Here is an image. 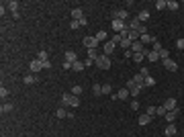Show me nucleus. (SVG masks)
<instances>
[{
  "mask_svg": "<svg viewBox=\"0 0 184 137\" xmlns=\"http://www.w3.org/2000/svg\"><path fill=\"white\" fill-rule=\"evenodd\" d=\"M92 94H94V96H100V94H102V86H100V84H94V86H92Z\"/></svg>",
  "mask_w": 184,
  "mask_h": 137,
  "instance_id": "obj_27",
  "label": "nucleus"
},
{
  "mask_svg": "<svg viewBox=\"0 0 184 137\" xmlns=\"http://www.w3.org/2000/svg\"><path fill=\"white\" fill-rule=\"evenodd\" d=\"M127 88H129V94H131L133 98H137V94H139L141 90H143V88H141V86H137V84H135L133 80H129V82H127Z\"/></svg>",
  "mask_w": 184,
  "mask_h": 137,
  "instance_id": "obj_2",
  "label": "nucleus"
},
{
  "mask_svg": "<svg viewBox=\"0 0 184 137\" xmlns=\"http://www.w3.org/2000/svg\"><path fill=\"white\" fill-rule=\"evenodd\" d=\"M129 106H131V111H137V109H139V100H137V98H133Z\"/></svg>",
  "mask_w": 184,
  "mask_h": 137,
  "instance_id": "obj_41",
  "label": "nucleus"
},
{
  "mask_svg": "<svg viewBox=\"0 0 184 137\" xmlns=\"http://www.w3.org/2000/svg\"><path fill=\"white\" fill-rule=\"evenodd\" d=\"M153 84H156V78H153V76H147L145 82H143V88H145V86H153Z\"/></svg>",
  "mask_w": 184,
  "mask_h": 137,
  "instance_id": "obj_35",
  "label": "nucleus"
},
{
  "mask_svg": "<svg viewBox=\"0 0 184 137\" xmlns=\"http://www.w3.org/2000/svg\"><path fill=\"white\" fill-rule=\"evenodd\" d=\"M76 106H80V96H70V109H76Z\"/></svg>",
  "mask_w": 184,
  "mask_h": 137,
  "instance_id": "obj_22",
  "label": "nucleus"
},
{
  "mask_svg": "<svg viewBox=\"0 0 184 137\" xmlns=\"http://www.w3.org/2000/svg\"><path fill=\"white\" fill-rule=\"evenodd\" d=\"M111 92H113V86H111V84H104L102 86V94H111Z\"/></svg>",
  "mask_w": 184,
  "mask_h": 137,
  "instance_id": "obj_42",
  "label": "nucleus"
},
{
  "mask_svg": "<svg viewBox=\"0 0 184 137\" xmlns=\"http://www.w3.org/2000/svg\"><path fill=\"white\" fill-rule=\"evenodd\" d=\"M23 82L27 84V86H31V84H35V82H37V76H35V74H27V76L23 78Z\"/></svg>",
  "mask_w": 184,
  "mask_h": 137,
  "instance_id": "obj_19",
  "label": "nucleus"
},
{
  "mask_svg": "<svg viewBox=\"0 0 184 137\" xmlns=\"http://www.w3.org/2000/svg\"><path fill=\"white\" fill-rule=\"evenodd\" d=\"M70 96H72L70 92H66V94L61 96V106H70Z\"/></svg>",
  "mask_w": 184,
  "mask_h": 137,
  "instance_id": "obj_30",
  "label": "nucleus"
},
{
  "mask_svg": "<svg viewBox=\"0 0 184 137\" xmlns=\"http://www.w3.org/2000/svg\"><path fill=\"white\" fill-rule=\"evenodd\" d=\"M139 72H141V74H143V76H145V78H147V76H150V70H147V68H141V70H139Z\"/></svg>",
  "mask_w": 184,
  "mask_h": 137,
  "instance_id": "obj_49",
  "label": "nucleus"
},
{
  "mask_svg": "<svg viewBox=\"0 0 184 137\" xmlns=\"http://www.w3.org/2000/svg\"><path fill=\"white\" fill-rule=\"evenodd\" d=\"M111 25H113V29H115L117 33H123V31L127 29V23H125V21H119V19H113V23H111Z\"/></svg>",
  "mask_w": 184,
  "mask_h": 137,
  "instance_id": "obj_4",
  "label": "nucleus"
},
{
  "mask_svg": "<svg viewBox=\"0 0 184 137\" xmlns=\"http://www.w3.org/2000/svg\"><path fill=\"white\" fill-rule=\"evenodd\" d=\"M176 133H178L176 125H174V123H168V125H166V137H174Z\"/></svg>",
  "mask_w": 184,
  "mask_h": 137,
  "instance_id": "obj_13",
  "label": "nucleus"
},
{
  "mask_svg": "<svg viewBox=\"0 0 184 137\" xmlns=\"http://www.w3.org/2000/svg\"><path fill=\"white\" fill-rule=\"evenodd\" d=\"M94 64H96L100 70H108V68H111V59H108V55H100Z\"/></svg>",
  "mask_w": 184,
  "mask_h": 137,
  "instance_id": "obj_3",
  "label": "nucleus"
},
{
  "mask_svg": "<svg viewBox=\"0 0 184 137\" xmlns=\"http://www.w3.org/2000/svg\"><path fill=\"white\" fill-rule=\"evenodd\" d=\"M143 57H145V55H143V53H133V59H135L137 64H139V61H141V59H143Z\"/></svg>",
  "mask_w": 184,
  "mask_h": 137,
  "instance_id": "obj_44",
  "label": "nucleus"
},
{
  "mask_svg": "<svg viewBox=\"0 0 184 137\" xmlns=\"http://www.w3.org/2000/svg\"><path fill=\"white\" fill-rule=\"evenodd\" d=\"M176 47H178V49H184V39H178V41H176Z\"/></svg>",
  "mask_w": 184,
  "mask_h": 137,
  "instance_id": "obj_45",
  "label": "nucleus"
},
{
  "mask_svg": "<svg viewBox=\"0 0 184 137\" xmlns=\"http://www.w3.org/2000/svg\"><path fill=\"white\" fill-rule=\"evenodd\" d=\"M145 51V45L141 43V41H135L133 45H131V53H143Z\"/></svg>",
  "mask_w": 184,
  "mask_h": 137,
  "instance_id": "obj_10",
  "label": "nucleus"
},
{
  "mask_svg": "<svg viewBox=\"0 0 184 137\" xmlns=\"http://www.w3.org/2000/svg\"><path fill=\"white\" fill-rule=\"evenodd\" d=\"M6 8L12 12H19V2L16 0H10V2H6Z\"/></svg>",
  "mask_w": 184,
  "mask_h": 137,
  "instance_id": "obj_23",
  "label": "nucleus"
},
{
  "mask_svg": "<svg viewBox=\"0 0 184 137\" xmlns=\"http://www.w3.org/2000/svg\"><path fill=\"white\" fill-rule=\"evenodd\" d=\"M145 115H150L151 119L158 115V106H147V111H145Z\"/></svg>",
  "mask_w": 184,
  "mask_h": 137,
  "instance_id": "obj_31",
  "label": "nucleus"
},
{
  "mask_svg": "<svg viewBox=\"0 0 184 137\" xmlns=\"http://www.w3.org/2000/svg\"><path fill=\"white\" fill-rule=\"evenodd\" d=\"M94 37H96V39H98V43H100V41H104V39H106V31H98Z\"/></svg>",
  "mask_w": 184,
  "mask_h": 137,
  "instance_id": "obj_37",
  "label": "nucleus"
},
{
  "mask_svg": "<svg viewBox=\"0 0 184 137\" xmlns=\"http://www.w3.org/2000/svg\"><path fill=\"white\" fill-rule=\"evenodd\" d=\"M166 8H168V10H178L180 4H178L176 0H168V2H166Z\"/></svg>",
  "mask_w": 184,
  "mask_h": 137,
  "instance_id": "obj_21",
  "label": "nucleus"
},
{
  "mask_svg": "<svg viewBox=\"0 0 184 137\" xmlns=\"http://www.w3.org/2000/svg\"><path fill=\"white\" fill-rule=\"evenodd\" d=\"M37 59H39V61H47V51H39V53H37Z\"/></svg>",
  "mask_w": 184,
  "mask_h": 137,
  "instance_id": "obj_39",
  "label": "nucleus"
},
{
  "mask_svg": "<svg viewBox=\"0 0 184 137\" xmlns=\"http://www.w3.org/2000/svg\"><path fill=\"white\" fill-rule=\"evenodd\" d=\"M156 8H158V10H164V8H166V0H158V2H156Z\"/></svg>",
  "mask_w": 184,
  "mask_h": 137,
  "instance_id": "obj_40",
  "label": "nucleus"
},
{
  "mask_svg": "<svg viewBox=\"0 0 184 137\" xmlns=\"http://www.w3.org/2000/svg\"><path fill=\"white\" fill-rule=\"evenodd\" d=\"M55 117H58V119H64V117H68V109H66V106H59L58 113H55Z\"/></svg>",
  "mask_w": 184,
  "mask_h": 137,
  "instance_id": "obj_26",
  "label": "nucleus"
},
{
  "mask_svg": "<svg viewBox=\"0 0 184 137\" xmlns=\"http://www.w3.org/2000/svg\"><path fill=\"white\" fill-rule=\"evenodd\" d=\"M150 121H151L150 115H141V117H139V125H147Z\"/></svg>",
  "mask_w": 184,
  "mask_h": 137,
  "instance_id": "obj_28",
  "label": "nucleus"
},
{
  "mask_svg": "<svg viewBox=\"0 0 184 137\" xmlns=\"http://www.w3.org/2000/svg\"><path fill=\"white\" fill-rule=\"evenodd\" d=\"M0 111H2V115H4V113H10V111H12V104L10 103H4L2 106H0Z\"/></svg>",
  "mask_w": 184,
  "mask_h": 137,
  "instance_id": "obj_32",
  "label": "nucleus"
},
{
  "mask_svg": "<svg viewBox=\"0 0 184 137\" xmlns=\"http://www.w3.org/2000/svg\"><path fill=\"white\" fill-rule=\"evenodd\" d=\"M84 68H86V66H84V61H80V59L72 64V70H74V72H82Z\"/></svg>",
  "mask_w": 184,
  "mask_h": 137,
  "instance_id": "obj_24",
  "label": "nucleus"
},
{
  "mask_svg": "<svg viewBox=\"0 0 184 137\" xmlns=\"http://www.w3.org/2000/svg\"><path fill=\"white\" fill-rule=\"evenodd\" d=\"M29 70H31L33 74H37V72H41V70H43V61H39V59H33V61L29 64Z\"/></svg>",
  "mask_w": 184,
  "mask_h": 137,
  "instance_id": "obj_8",
  "label": "nucleus"
},
{
  "mask_svg": "<svg viewBox=\"0 0 184 137\" xmlns=\"http://www.w3.org/2000/svg\"><path fill=\"white\" fill-rule=\"evenodd\" d=\"M78 27H80V23H78V21H70V29H72V31H76Z\"/></svg>",
  "mask_w": 184,
  "mask_h": 137,
  "instance_id": "obj_43",
  "label": "nucleus"
},
{
  "mask_svg": "<svg viewBox=\"0 0 184 137\" xmlns=\"http://www.w3.org/2000/svg\"><path fill=\"white\" fill-rule=\"evenodd\" d=\"M131 45H133V41H131L129 37H127V39H121V47H123V49H127V51H129V49H131Z\"/></svg>",
  "mask_w": 184,
  "mask_h": 137,
  "instance_id": "obj_25",
  "label": "nucleus"
},
{
  "mask_svg": "<svg viewBox=\"0 0 184 137\" xmlns=\"http://www.w3.org/2000/svg\"><path fill=\"white\" fill-rule=\"evenodd\" d=\"M82 43H84L86 49H96V47H98V39H96L94 35H86V37L82 39Z\"/></svg>",
  "mask_w": 184,
  "mask_h": 137,
  "instance_id": "obj_1",
  "label": "nucleus"
},
{
  "mask_svg": "<svg viewBox=\"0 0 184 137\" xmlns=\"http://www.w3.org/2000/svg\"><path fill=\"white\" fill-rule=\"evenodd\" d=\"M158 115H162V117L166 115V109H164V104H162V106H158Z\"/></svg>",
  "mask_w": 184,
  "mask_h": 137,
  "instance_id": "obj_48",
  "label": "nucleus"
},
{
  "mask_svg": "<svg viewBox=\"0 0 184 137\" xmlns=\"http://www.w3.org/2000/svg\"><path fill=\"white\" fill-rule=\"evenodd\" d=\"M164 109H166V113H168V111H174V109H178V100H176V98H168V100L164 103Z\"/></svg>",
  "mask_w": 184,
  "mask_h": 137,
  "instance_id": "obj_9",
  "label": "nucleus"
},
{
  "mask_svg": "<svg viewBox=\"0 0 184 137\" xmlns=\"http://www.w3.org/2000/svg\"><path fill=\"white\" fill-rule=\"evenodd\" d=\"M51 68V61H49V59H47V61H43V70H49Z\"/></svg>",
  "mask_w": 184,
  "mask_h": 137,
  "instance_id": "obj_50",
  "label": "nucleus"
},
{
  "mask_svg": "<svg viewBox=\"0 0 184 137\" xmlns=\"http://www.w3.org/2000/svg\"><path fill=\"white\" fill-rule=\"evenodd\" d=\"M78 23H80V27H86V25H88V21H86V16H82Z\"/></svg>",
  "mask_w": 184,
  "mask_h": 137,
  "instance_id": "obj_47",
  "label": "nucleus"
},
{
  "mask_svg": "<svg viewBox=\"0 0 184 137\" xmlns=\"http://www.w3.org/2000/svg\"><path fill=\"white\" fill-rule=\"evenodd\" d=\"M64 57H66V61H68V64H74V61H78V55H76V51H66V53H64Z\"/></svg>",
  "mask_w": 184,
  "mask_h": 137,
  "instance_id": "obj_14",
  "label": "nucleus"
},
{
  "mask_svg": "<svg viewBox=\"0 0 184 137\" xmlns=\"http://www.w3.org/2000/svg\"><path fill=\"white\" fill-rule=\"evenodd\" d=\"M129 96H131V94H129V88H121L117 94H113V98H115V100H127Z\"/></svg>",
  "mask_w": 184,
  "mask_h": 137,
  "instance_id": "obj_5",
  "label": "nucleus"
},
{
  "mask_svg": "<svg viewBox=\"0 0 184 137\" xmlns=\"http://www.w3.org/2000/svg\"><path fill=\"white\" fill-rule=\"evenodd\" d=\"M82 90H84V88H82V86H78V84H76V86H74V88L70 90V94H74V96H80V94H82Z\"/></svg>",
  "mask_w": 184,
  "mask_h": 137,
  "instance_id": "obj_29",
  "label": "nucleus"
},
{
  "mask_svg": "<svg viewBox=\"0 0 184 137\" xmlns=\"http://www.w3.org/2000/svg\"><path fill=\"white\" fill-rule=\"evenodd\" d=\"M115 41H106V43H104V47H102V51H104V55H111V53H113V51H115Z\"/></svg>",
  "mask_w": 184,
  "mask_h": 137,
  "instance_id": "obj_11",
  "label": "nucleus"
},
{
  "mask_svg": "<svg viewBox=\"0 0 184 137\" xmlns=\"http://www.w3.org/2000/svg\"><path fill=\"white\" fill-rule=\"evenodd\" d=\"M164 68L170 70V72H176V70H178V64H176L174 59H164Z\"/></svg>",
  "mask_w": 184,
  "mask_h": 137,
  "instance_id": "obj_12",
  "label": "nucleus"
},
{
  "mask_svg": "<svg viewBox=\"0 0 184 137\" xmlns=\"http://www.w3.org/2000/svg\"><path fill=\"white\" fill-rule=\"evenodd\" d=\"M113 19H119V21H127L129 19V12L125 8H119V10H113Z\"/></svg>",
  "mask_w": 184,
  "mask_h": 137,
  "instance_id": "obj_6",
  "label": "nucleus"
},
{
  "mask_svg": "<svg viewBox=\"0 0 184 137\" xmlns=\"http://www.w3.org/2000/svg\"><path fill=\"white\" fill-rule=\"evenodd\" d=\"M129 39H131L133 43H135V41H139V33H137V31H129Z\"/></svg>",
  "mask_w": 184,
  "mask_h": 137,
  "instance_id": "obj_36",
  "label": "nucleus"
},
{
  "mask_svg": "<svg viewBox=\"0 0 184 137\" xmlns=\"http://www.w3.org/2000/svg\"><path fill=\"white\" fill-rule=\"evenodd\" d=\"M86 55H88V59H92V61H96V59L100 57V53H98L96 49H86Z\"/></svg>",
  "mask_w": 184,
  "mask_h": 137,
  "instance_id": "obj_17",
  "label": "nucleus"
},
{
  "mask_svg": "<svg viewBox=\"0 0 184 137\" xmlns=\"http://www.w3.org/2000/svg\"><path fill=\"white\" fill-rule=\"evenodd\" d=\"M137 33H139V37H141V35H147V27L141 23V25H139V29H137Z\"/></svg>",
  "mask_w": 184,
  "mask_h": 137,
  "instance_id": "obj_38",
  "label": "nucleus"
},
{
  "mask_svg": "<svg viewBox=\"0 0 184 137\" xmlns=\"http://www.w3.org/2000/svg\"><path fill=\"white\" fill-rule=\"evenodd\" d=\"M151 49H153V51H156V53H160L162 49H164V45H162L160 41H158V39H156V41H153V47H151Z\"/></svg>",
  "mask_w": 184,
  "mask_h": 137,
  "instance_id": "obj_33",
  "label": "nucleus"
},
{
  "mask_svg": "<svg viewBox=\"0 0 184 137\" xmlns=\"http://www.w3.org/2000/svg\"><path fill=\"white\" fill-rule=\"evenodd\" d=\"M160 59H162V61H164V59H170V51H168L166 47H164V49L160 51Z\"/></svg>",
  "mask_w": 184,
  "mask_h": 137,
  "instance_id": "obj_34",
  "label": "nucleus"
},
{
  "mask_svg": "<svg viewBox=\"0 0 184 137\" xmlns=\"http://www.w3.org/2000/svg\"><path fill=\"white\" fill-rule=\"evenodd\" d=\"M131 80L135 82L137 86H141V88H143V82H145V76H143V74L139 72V74H135V78H131Z\"/></svg>",
  "mask_w": 184,
  "mask_h": 137,
  "instance_id": "obj_18",
  "label": "nucleus"
},
{
  "mask_svg": "<svg viewBox=\"0 0 184 137\" xmlns=\"http://www.w3.org/2000/svg\"><path fill=\"white\" fill-rule=\"evenodd\" d=\"M137 19H139V21H141L143 25H145V21H150V10H145V8H143V10H139Z\"/></svg>",
  "mask_w": 184,
  "mask_h": 137,
  "instance_id": "obj_16",
  "label": "nucleus"
},
{
  "mask_svg": "<svg viewBox=\"0 0 184 137\" xmlns=\"http://www.w3.org/2000/svg\"><path fill=\"white\" fill-rule=\"evenodd\" d=\"M178 115H180V109H174V111H168L164 117H166V121H168V123H174V121L178 119Z\"/></svg>",
  "mask_w": 184,
  "mask_h": 137,
  "instance_id": "obj_7",
  "label": "nucleus"
},
{
  "mask_svg": "<svg viewBox=\"0 0 184 137\" xmlns=\"http://www.w3.org/2000/svg\"><path fill=\"white\" fill-rule=\"evenodd\" d=\"M139 41H141L143 45H150V43H153V41H156V37H151V35L147 33V35H141V37H139Z\"/></svg>",
  "mask_w": 184,
  "mask_h": 137,
  "instance_id": "obj_15",
  "label": "nucleus"
},
{
  "mask_svg": "<svg viewBox=\"0 0 184 137\" xmlns=\"http://www.w3.org/2000/svg\"><path fill=\"white\" fill-rule=\"evenodd\" d=\"M82 16H84L82 8H74V10H72V21H80Z\"/></svg>",
  "mask_w": 184,
  "mask_h": 137,
  "instance_id": "obj_20",
  "label": "nucleus"
},
{
  "mask_svg": "<svg viewBox=\"0 0 184 137\" xmlns=\"http://www.w3.org/2000/svg\"><path fill=\"white\" fill-rule=\"evenodd\" d=\"M0 96L6 98V96H8V90H6V88H0Z\"/></svg>",
  "mask_w": 184,
  "mask_h": 137,
  "instance_id": "obj_46",
  "label": "nucleus"
}]
</instances>
